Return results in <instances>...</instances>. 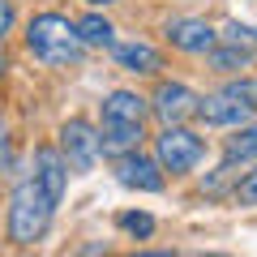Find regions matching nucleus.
<instances>
[{"label": "nucleus", "mask_w": 257, "mask_h": 257, "mask_svg": "<svg viewBox=\"0 0 257 257\" xmlns=\"http://www.w3.org/2000/svg\"><path fill=\"white\" fill-rule=\"evenodd\" d=\"M26 47L35 60L52 64V69H64V64L82 60V39H77V26L64 13H35L26 22Z\"/></svg>", "instance_id": "nucleus-1"}, {"label": "nucleus", "mask_w": 257, "mask_h": 257, "mask_svg": "<svg viewBox=\"0 0 257 257\" xmlns=\"http://www.w3.org/2000/svg\"><path fill=\"white\" fill-rule=\"evenodd\" d=\"M52 210L56 206L47 202V193L39 189V180L30 172H22L18 184H13V197H9V240L22 244V248L43 240L47 223H52Z\"/></svg>", "instance_id": "nucleus-2"}, {"label": "nucleus", "mask_w": 257, "mask_h": 257, "mask_svg": "<svg viewBox=\"0 0 257 257\" xmlns=\"http://www.w3.org/2000/svg\"><path fill=\"white\" fill-rule=\"evenodd\" d=\"M155 159L163 172L172 176H189L193 167L206 159V138L189 124H163V133L155 138Z\"/></svg>", "instance_id": "nucleus-3"}, {"label": "nucleus", "mask_w": 257, "mask_h": 257, "mask_svg": "<svg viewBox=\"0 0 257 257\" xmlns=\"http://www.w3.org/2000/svg\"><path fill=\"white\" fill-rule=\"evenodd\" d=\"M60 155L64 163H69V172H90L94 163H99V128L90 124V120L73 116V120H64L60 128Z\"/></svg>", "instance_id": "nucleus-4"}, {"label": "nucleus", "mask_w": 257, "mask_h": 257, "mask_svg": "<svg viewBox=\"0 0 257 257\" xmlns=\"http://www.w3.org/2000/svg\"><path fill=\"white\" fill-rule=\"evenodd\" d=\"M116 180L133 193H163L167 172L159 167L155 155H142V150H128V155L116 159Z\"/></svg>", "instance_id": "nucleus-5"}, {"label": "nucleus", "mask_w": 257, "mask_h": 257, "mask_svg": "<svg viewBox=\"0 0 257 257\" xmlns=\"http://www.w3.org/2000/svg\"><path fill=\"white\" fill-rule=\"evenodd\" d=\"M150 111H155L163 124H189L197 116V94L184 82H159L155 99H150Z\"/></svg>", "instance_id": "nucleus-6"}, {"label": "nucleus", "mask_w": 257, "mask_h": 257, "mask_svg": "<svg viewBox=\"0 0 257 257\" xmlns=\"http://www.w3.org/2000/svg\"><path fill=\"white\" fill-rule=\"evenodd\" d=\"M163 39L184 56H206L219 43V35L210 30V22H202V18H172L163 26Z\"/></svg>", "instance_id": "nucleus-7"}, {"label": "nucleus", "mask_w": 257, "mask_h": 257, "mask_svg": "<svg viewBox=\"0 0 257 257\" xmlns=\"http://www.w3.org/2000/svg\"><path fill=\"white\" fill-rule=\"evenodd\" d=\"M30 176H35L39 189L47 193V202L60 206L64 189H69V163H64L60 146H39V150H35V167H30Z\"/></svg>", "instance_id": "nucleus-8"}, {"label": "nucleus", "mask_w": 257, "mask_h": 257, "mask_svg": "<svg viewBox=\"0 0 257 257\" xmlns=\"http://www.w3.org/2000/svg\"><path fill=\"white\" fill-rule=\"evenodd\" d=\"M111 60H116V69H124L133 77H159V69H163V52L155 43H146V39L111 43Z\"/></svg>", "instance_id": "nucleus-9"}, {"label": "nucleus", "mask_w": 257, "mask_h": 257, "mask_svg": "<svg viewBox=\"0 0 257 257\" xmlns=\"http://www.w3.org/2000/svg\"><path fill=\"white\" fill-rule=\"evenodd\" d=\"M197 120L202 124H214V128H236L244 120H253V107H244L240 99L214 90V94H197Z\"/></svg>", "instance_id": "nucleus-10"}, {"label": "nucleus", "mask_w": 257, "mask_h": 257, "mask_svg": "<svg viewBox=\"0 0 257 257\" xmlns=\"http://www.w3.org/2000/svg\"><path fill=\"white\" fill-rule=\"evenodd\" d=\"M142 142H146L142 120H103V128H99V150L107 159H120V155H128V150H142Z\"/></svg>", "instance_id": "nucleus-11"}, {"label": "nucleus", "mask_w": 257, "mask_h": 257, "mask_svg": "<svg viewBox=\"0 0 257 257\" xmlns=\"http://www.w3.org/2000/svg\"><path fill=\"white\" fill-rule=\"evenodd\" d=\"M253 60H257V52L248 43H236V39H219L206 52V64H210L214 73H227V77H236L240 69H253Z\"/></svg>", "instance_id": "nucleus-12"}, {"label": "nucleus", "mask_w": 257, "mask_h": 257, "mask_svg": "<svg viewBox=\"0 0 257 257\" xmlns=\"http://www.w3.org/2000/svg\"><path fill=\"white\" fill-rule=\"evenodd\" d=\"M223 159L236 163V167L257 163V120H244V124L231 128V138L223 142Z\"/></svg>", "instance_id": "nucleus-13"}, {"label": "nucleus", "mask_w": 257, "mask_h": 257, "mask_svg": "<svg viewBox=\"0 0 257 257\" xmlns=\"http://www.w3.org/2000/svg\"><path fill=\"white\" fill-rule=\"evenodd\" d=\"M99 111H103V120H146L150 99H142L138 90H111L99 103Z\"/></svg>", "instance_id": "nucleus-14"}, {"label": "nucleus", "mask_w": 257, "mask_h": 257, "mask_svg": "<svg viewBox=\"0 0 257 257\" xmlns=\"http://www.w3.org/2000/svg\"><path fill=\"white\" fill-rule=\"evenodd\" d=\"M73 26H77V39H82V47H111V43H116V26H111V22L103 18L99 9L82 13Z\"/></svg>", "instance_id": "nucleus-15"}, {"label": "nucleus", "mask_w": 257, "mask_h": 257, "mask_svg": "<svg viewBox=\"0 0 257 257\" xmlns=\"http://www.w3.org/2000/svg\"><path fill=\"white\" fill-rule=\"evenodd\" d=\"M116 223H120V231H128V236H138V240H150L155 227H159L155 214H146V210H124Z\"/></svg>", "instance_id": "nucleus-16"}, {"label": "nucleus", "mask_w": 257, "mask_h": 257, "mask_svg": "<svg viewBox=\"0 0 257 257\" xmlns=\"http://www.w3.org/2000/svg\"><path fill=\"white\" fill-rule=\"evenodd\" d=\"M223 94H231V99H240L244 107H253V111H257V77H244V73H236L227 86H223Z\"/></svg>", "instance_id": "nucleus-17"}, {"label": "nucleus", "mask_w": 257, "mask_h": 257, "mask_svg": "<svg viewBox=\"0 0 257 257\" xmlns=\"http://www.w3.org/2000/svg\"><path fill=\"white\" fill-rule=\"evenodd\" d=\"M231 197H236L240 206H257V167L253 172H240L236 189H231Z\"/></svg>", "instance_id": "nucleus-18"}, {"label": "nucleus", "mask_w": 257, "mask_h": 257, "mask_svg": "<svg viewBox=\"0 0 257 257\" xmlns=\"http://www.w3.org/2000/svg\"><path fill=\"white\" fill-rule=\"evenodd\" d=\"M9 30H13V0H0V43Z\"/></svg>", "instance_id": "nucleus-19"}, {"label": "nucleus", "mask_w": 257, "mask_h": 257, "mask_svg": "<svg viewBox=\"0 0 257 257\" xmlns=\"http://www.w3.org/2000/svg\"><path fill=\"white\" fill-rule=\"evenodd\" d=\"M5 159H9V133H5V124H0V167H5Z\"/></svg>", "instance_id": "nucleus-20"}, {"label": "nucleus", "mask_w": 257, "mask_h": 257, "mask_svg": "<svg viewBox=\"0 0 257 257\" xmlns=\"http://www.w3.org/2000/svg\"><path fill=\"white\" fill-rule=\"evenodd\" d=\"M86 5H90V9H103V5H111V0H86Z\"/></svg>", "instance_id": "nucleus-21"}, {"label": "nucleus", "mask_w": 257, "mask_h": 257, "mask_svg": "<svg viewBox=\"0 0 257 257\" xmlns=\"http://www.w3.org/2000/svg\"><path fill=\"white\" fill-rule=\"evenodd\" d=\"M0 73H5V56H0Z\"/></svg>", "instance_id": "nucleus-22"}, {"label": "nucleus", "mask_w": 257, "mask_h": 257, "mask_svg": "<svg viewBox=\"0 0 257 257\" xmlns=\"http://www.w3.org/2000/svg\"><path fill=\"white\" fill-rule=\"evenodd\" d=\"M253 43H257V30H253Z\"/></svg>", "instance_id": "nucleus-23"}]
</instances>
